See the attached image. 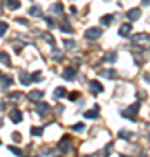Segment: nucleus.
Segmentation results:
<instances>
[{"instance_id": "1", "label": "nucleus", "mask_w": 150, "mask_h": 157, "mask_svg": "<svg viewBox=\"0 0 150 157\" xmlns=\"http://www.w3.org/2000/svg\"><path fill=\"white\" fill-rule=\"evenodd\" d=\"M131 42L138 49H148L150 47V35L148 33H136L134 37H131Z\"/></svg>"}, {"instance_id": "2", "label": "nucleus", "mask_w": 150, "mask_h": 157, "mask_svg": "<svg viewBox=\"0 0 150 157\" xmlns=\"http://www.w3.org/2000/svg\"><path fill=\"white\" fill-rule=\"evenodd\" d=\"M138 110H140V103H134V105H131L128 110H122L121 115H122V117H128V119H134V115L138 113Z\"/></svg>"}, {"instance_id": "3", "label": "nucleus", "mask_w": 150, "mask_h": 157, "mask_svg": "<svg viewBox=\"0 0 150 157\" xmlns=\"http://www.w3.org/2000/svg\"><path fill=\"white\" fill-rule=\"evenodd\" d=\"M84 37H86L87 40H96L98 37H101V28H96V26H93V28L86 30Z\"/></svg>"}, {"instance_id": "4", "label": "nucleus", "mask_w": 150, "mask_h": 157, "mask_svg": "<svg viewBox=\"0 0 150 157\" xmlns=\"http://www.w3.org/2000/svg\"><path fill=\"white\" fill-rule=\"evenodd\" d=\"M9 117H11V121L14 124H17V122H21L23 121V112L21 110H17V108H12L11 112H9Z\"/></svg>"}, {"instance_id": "5", "label": "nucleus", "mask_w": 150, "mask_h": 157, "mask_svg": "<svg viewBox=\"0 0 150 157\" xmlns=\"http://www.w3.org/2000/svg\"><path fill=\"white\" fill-rule=\"evenodd\" d=\"M49 110H51V107L47 105V103H37V107H35V112L39 113L40 117H44Z\"/></svg>"}, {"instance_id": "6", "label": "nucleus", "mask_w": 150, "mask_h": 157, "mask_svg": "<svg viewBox=\"0 0 150 157\" xmlns=\"http://www.w3.org/2000/svg\"><path fill=\"white\" fill-rule=\"evenodd\" d=\"M60 150L61 152H70V136H63L61 141H60Z\"/></svg>"}, {"instance_id": "7", "label": "nucleus", "mask_w": 150, "mask_h": 157, "mask_svg": "<svg viewBox=\"0 0 150 157\" xmlns=\"http://www.w3.org/2000/svg\"><path fill=\"white\" fill-rule=\"evenodd\" d=\"M131 28H133L131 23H122L121 28H119V35H121V37H128V35L131 33Z\"/></svg>"}, {"instance_id": "8", "label": "nucleus", "mask_w": 150, "mask_h": 157, "mask_svg": "<svg viewBox=\"0 0 150 157\" xmlns=\"http://www.w3.org/2000/svg\"><path fill=\"white\" fill-rule=\"evenodd\" d=\"M89 87H91V91H93L94 94H100V93H103V86H101L98 80H91V82H89Z\"/></svg>"}, {"instance_id": "9", "label": "nucleus", "mask_w": 150, "mask_h": 157, "mask_svg": "<svg viewBox=\"0 0 150 157\" xmlns=\"http://www.w3.org/2000/svg\"><path fill=\"white\" fill-rule=\"evenodd\" d=\"M28 98H30L32 101L42 100V98H44V91H39V89H35V91H30V93H28Z\"/></svg>"}, {"instance_id": "10", "label": "nucleus", "mask_w": 150, "mask_h": 157, "mask_svg": "<svg viewBox=\"0 0 150 157\" xmlns=\"http://www.w3.org/2000/svg\"><path fill=\"white\" fill-rule=\"evenodd\" d=\"M75 68L73 67H67L65 68V72H63V77L67 78V80H73V78H75Z\"/></svg>"}, {"instance_id": "11", "label": "nucleus", "mask_w": 150, "mask_h": 157, "mask_svg": "<svg viewBox=\"0 0 150 157\" xmlns=\"http://www.w3.org/2000/svg\"><path fill=\"white\" fill-rule=\"evenodd\" d=\"M6 6H7V9L16 11V9H19V7H21V2H19V0H7Z\"/></svg>"}, {"instance_id": "12", "label": "nucleus", "mask_w": 150, "mask_h": 157, "mask_svg": "<svg viewBox=\"0 0 150 157\" xmlns=\"http://www.w3.org/2000/svg\"><path fill=\"white\" fill-rule=\"evenodd\" d=\"M140 16H141V11L140 9H131V11H128V17L131 21H136Z\"/></svg>"}, {"instance_id": "13", "label": "nucleus", "mask_w": 150, "mask_h": 157, "mask_svg": "<svg viewBox=\"0 0 150 157\" xmlns=\"http://www.w3.org/2000/svg\"><path fill=\"white\" fill-rule=\"evenodd\" d=\"M98 112H100V107L96 105L94 110H87V112L84 113V117H86V119H96V117H98Z\"/></svg>"}, {"instance_id": "14", "label": "nucleus", "mask_w": 150, "mask_h": 157, "mask_svg": "<svg viewBox=\"0 0 150 157\" xmlns=\"http://www.w3.org/2000/svg\"><path fill=\"white\" fill-rule=\"evenodd\" d=\"M19 82H21L23 86H28L30 82H32V78H30V75H28L26 72H21L19 73Z\"/></svg>"}, {"instance_id": "15", "label": "nucleus", "mask_w": 150, "mask_h": 157, "mask_svg": "<svg viewBox=\"0 0 150 157\" xmlns=\"http://www.w3.org/2000/svg\"><path fill=\"white\" fill-rule=\"evenodd\" d=\"M101 77H106V78H115L117 77V72L115 70H105V72H101Z\"/></svg>"}, {"instance_id": "16", "label": "nucleus", "mask_w": 150, "mask_h": 157, "mask_svg": "<svg viewBox=\"0 0 150 157\" xmlns=\"http://www.w3.org/2000/svg\"><path fill=\"white\" fill-rule=\"evenodd\" d=\"M30 16H42V9H40L39 6H33V7H30Z\"/></svg>"}, {"instance_id": "17", "label": "nucleus", "mask_w": 150, "mask_h": 157, "mask_svg": "<svg viewBox=\"0 0 150 157\" xmlns=\"http://www.w3.org/2000/svg\"><path fill=\"white\" fill-rule=\"evenodd\" d=\"M67 93H68V91L65 89V87H56V89H54V96H56V98H63V96H67Z\"/></svg>"}, {"instance_id": "18", "label": "nucleus", "mask_w": 150, "mask_h": 157, "mask_svg": "<svg viewBox=\"0 0 150 157\" xmlns=\"http://www.w3.org/2000/svg\"><path fill=\"white\" fill-rule=\"evenodd\" d=\"M12 84V77L11 75H2V87H7V86Z\"/></svg>"}, {"instance_id": "19", "label": "nucleus", "mask_w": 150, "mask_h": 157, "mask_svg": "<svg viewBox=\"0 0 150 157\" xmlns=\"http://www.w3.org/2000/svg\"><path fill=\"white\" fill-rule=\"evenodd\" d=\"M60 28H61V32H67V33H73V28L68 25L67 21H63L61 25H60Z\"/></svg>"}, {"instance_id": "20", "label": "nucleus", "mask_w": 150, "mask_h": 157, "mask_svg": "<svg viewBox=\"0 0 150 157\" xmlns=\"http://www.w3.org/2000/svg\"><path fill=\"white\" fill-rule=\"evenodd\" d=\"M30 78H32V82H40V80H44V78H42V72H33L30 75Z\"/></svg>"}, {"instance_id": "21", "label": "nucleus", "mask_w": 150, "mask_h": 157, "mask_svg": "<svg viewBox=\"0 0 150 157\" xmlns=\"http://www.w3.org/2000/svg\"><path fill=\"white\" fill-rule=\"evenodd\" d=\"M0 61L6 63V65H11V58H9V54H7V52H0Z\"/></svg>"}, {"instance_id": "22", "label": "nucleus", "mask_w": 150, "mask_h": 157, "mask_svg": "<svg viewBox=\"0 0 150 157\" xmlns=\"http://www.w3.org/2000/svg\"><path fill=\"white\" fill-rule=\"evenodd\" d=\"M61 11H63V4H61V2H56L54 6H52V12H56V14H60Z\"/></svg>"}, {"instance_id": "23", "label": "nucleus", "mask_w": 150, "mask_h": 157, "mask_svg": "<svg viewBox=\"0 0 150 157\" xmlns=\"http://www.w3.org/2000/svg\"><path fill=\"white\" fill-rule=\"evenodd\" d=\"M7 28H9V25H7V23H4V21H0V37H4V35H6Z\"/></svg>"}, {"instance_id": "24", "label": "nucleus", "mask_w": 150, "mask_h": 157, "mask_svg": "<svg viewBox=\"0 0 150 157\" xmlns=\"http://www.w3.org/2000/svg\"><path fill=\"white\" fill-rule=\"evenodd\" d=\"M112 19H113V16H110V14H108V16H103V17H101V25L108 26V25L112 23Z\"/></svg>"}, {"instance_id": "25", "label": "nucleus", "mask_w": 150, "mask_h": 157, "mask_svg": "<svg viewBox=\"0 0 150 157\" xmlns=\"http://www.w3.org/2000/svg\"><path fill=\"white\" fill-rule=\"evenodd\" d=\"M119 136H121V138H124V140H129V138H131V133H129V131H126V129H122V131H119Z\"/></svg>"}, {"instance_id": "26", "label": "nucleus", "mask_w": 150, "mask_h": 157, "mask_svg": "<svg viewBox=\"0 0 150 157\" xmlns=\"http://www.w3.org/2000/svg\"><path fill=\"white\" fill-rule=\"evenodd\" d=\"M42 131H44L42 128H32V135L33 136H42Z\"/></svg>"}, {"instance_id": "27", "label": "nucleus", "mask_w": 150, "mask_h": 157, "mask_svg": "<svg viewBox=\"0 0 150 157\" xmlns=\"http://www.w3.org/2000/svg\"><path fill=\"white\" fill-rule=\"evenodd\" d=\"M9 150H11L12 154H14V155H19V157L23 155V152L19 150V148H17V147H9Z\"/></svg>"}, {"instance_id": "28", "label": "nucleus", "mask_w": 150, "mask_h": 157, "mask_svg": "<svg viewBox=\"0 0 150 157\" xmlns=\"http://www.w3.org/2000/svg\"><path fill=\"white\" fill-rule=\"evenodd\" d=\"M106 59H108L110 63H113L117 59V52H108V54H106Z\"/></svg>"}, {"instance_id": "29", "label": "nucleus", "mask_w": 150, "mask_h": 157, "mask_svg": "<svg viewBox=\"0 0 150 157\" xmlns=\"http://www.w3.org/2000/svg\"><path fill=\"white\" fill-rule=\"evenodd\" d=\"M72 129H73V131H82V129H84V124H73Z\"/></svg>"}, {"instance_id": "30", "label": "nucleus", "mask_w": 150, "mask_h": 157, "mask_svg": "<svg viewBox=\"0 0 150 157\" xmlns=\"http://www.w3.org/2000/svg\"><path fill=\"white\" fill-rule=\"evenodd\" d=\"M45 23H47V26H49V28L54 26V19H52V17H45Z\"/></svg>"}, {"instance_id": "31", "label": "nucleus", "mask_w": 150, "mask_h": 157, "mask_svg": "<svg viewBox=\"0 0 150 157\" xmlns=\"http://www.w3.org/2000/svg\"><path fill=\"white\" fill-rule=\"evenodd\" d=\"M9 98L11 100H19L21 98V93H12V94H9Z\"/></svg>"}, {"instance_id": "32", "label": "nucleus", "mask_w": 150, "mask_h": 157, "mask_svg": "<svg viewBox=\"0 0 150 157\" xmlns=\"http://www.w3.org/2000/svg\"><path fill=\"white\" fill-rule=\"evenodd\" d=\"M73 45H75L73 40H65V47H73Z\"/></svg>"}, {"instance_id": "33", "label": "nucleus", "mask_w": 150, "mask_h": 157, "mask_svg": "<svg viewBox=\"0 0 150 157\" xmlns=\"http://www.w3.org/2000/svg\"><path fill=\"white\" fill-rule=\"evenodd\" d=\"M68 98H70L72 101H75L79 98V93H72V94H68Z\"/></svg>"}, {"instance_id": "34", "label": "nucleus", "mask_w": 150, "mask_h": 157, "mask_svg": "<svg viewBox=\"0 0 150 157\" xmlns=\"http://www.w3.org/2000/svg\"><path fill=\"white\" fill-rule=\"evenodd\" d=\"M16 21L19 23V25H28V21H26V19H23V17H17Z\"/></svg>"}, {"instance_id": "35", "label": "nucleus", "mask_w": 150, "mask_h": 157, "mask_svg": "<svg viewBox=\"0 0 150 157\" xmlns=\"http://www.w3.org/2000/svg\"><path fill=\"white\" fill-rule=\"evenodd\" d=\"M12 138H14L16 141H19V140H21V136H19V133H12Z\"/></svg>"}, {"instance_id": "36", "label": "nucleus", "mask_w": 150, "mask_h": 157, "mask_svg": "<svg viewBox=\"0 0 150 157\" xmlns=\"http://www.w3.org/2000/svg\"><path fill=\"white\" fill-rule=\"evenodd\" d=\"M143 6H150V0H143Z\"/></svg>"}, {"instance_id": "37", "label": "nucleus", "mask_w": 150, "mask_h": 157, "mask_svg": "<svg viewBox=\"0 0 150 157\" xmlns=\"http://www.w3.org/2000/svg\"><path fill=\"white\" fill-rule=\"evenodd\" d=\"M145 80H147V82H150V75H148V73L145 75Z\"/></svg>"}, {"instance_id": "38", "label": "nucleus", "mask_w": 150, "mask_h": 157, "mask_svg": "<svg viewBox=\"0 0 150 157\" xmlns=\"http://www.w3.org/2000/svg\"><path fill=\"white\" fill-rule=\"evenodd\" d=\"M4 108H6V107H4V103H2V101H0V112H2V110H4Z\"/></svg>"}, {"instance_id": "39", "label": "nucleus", "mask_w": 150, "mask_h": 157, "mask_svg": "<svg viewBox=\"0 0 150 157\" xmlns=\"http://www.w3.org/2000/svg\"><path fill=\"white\" fill-rule=\"evenodd\" d=\"M121 157H126V155H121Z\"/></svg>"}]
</instances>
